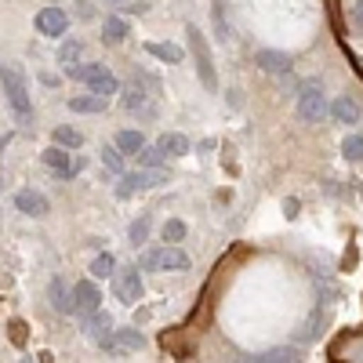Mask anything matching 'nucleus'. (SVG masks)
<instances>
[{
    "mask_svg": "<svg viewBox=\"0 0 363 363\" xmlns=\"http://www.w3.org/2000/svg\"><path fill=\"white\" fill-rule=\"evenodd\" d=\"M73 306H77L80 316H91V313L102 309V291L95 287V277H91V280H80V284L73 287Z\"/></svg>",
    "mask_w": 363,
    "mask_h": 363,
    "instance_id": "9",
    "label": "nucleus"
},
{
    "mask_svg": "<svg viewBox=\"0 0 363 363\" xmlns=\"http://www.w3.org/2000/svg\"><path fill=\"white\" fill-rule=\"evenodd\" d=\"M113 338H116L120 349H135V352L145 349V335H142V330H135V327H116Z\"/></svg>",
    "mask_w": 363,
    "mask_h": 363,
    "instance_id": "21",
    "label": "nucleus"
},
{
    "mask_svg": "<svg viewBox=\"0 0 363 363\" xmlns=\"http://www.w3.org/2000/svg\"><path fill=\"white\" fill-rule=\"evenodd\" d=\"M66 77H69V80H80V84H87L91 91H95V95H106V99L120 95V80H116V73H113L109 66H102V62L69 66V69H66Z\"/></svg>",
    "mask_w": 363,
    "mask_h": 363,
    "instance_id": "1",
    "label": "nucleus"
},
{
    "mask_svg": "<svg viewBox=\"0 0 363 363\" xmlns=\"http://www.w3.org/2000/svg\"><path fill=\"white\" fill-rule=\"evenodd\" d=\"M160 233H164V244H182V240H186V233H189V225L182 222V218H167Z\"/></svg>",
    "mask_w": 363,
    "mask_h": 363,
    "instance_id": "25",
    "label": "nucleus"
},
{
    "mask_svg": "<svg viewBox=\"0 0 363 363\" xmlns=\"http://www.w3.org/2000/svg\"><path fill=\"white\" fill-rule=\"evenodd\" d=\"M352 22H356V29H363V0L352 4Z\"/></svg>",
    "mask_w": 363,
    "mask_h": 363,
    "instance_id": "33",
    "label": "nucleus"
},
{
    "mask_svg": "<svg viewBox=\"0 0 363 363\" xmlns=\"http://www.w3.org/2000/svg\"><path fill=\"white\" fill-rule=\"evenodd\" d=\"M40 160H44V167H51L58 178H73L77 171H73V160H69V153H66V145H48L44 153H40Z\"/></svg>",
    "mask_w": 363,
    "mask_h": 363,
    "instance_id": "12",
    "label": "nucleus"
},
{
    "mask_svg": "<svg viewBox=\"0 0 363 363\" xmlns=\"http://www.w3.org/2000/svg\"><path fill=\"white\" fill-rule=\"evenodd\" d=\"M222 0H215V8H211V18H215V29H218V37L225 40V33H229V26H225V15H222Z\"/></svg>",
    "mask_w": 363,
    "mask_h": 363,
    "instance_id": "32",
    "label": "nucleus"
},
{
    "mask_svg": "<svg viewBox=\"0 0 363 363\" xmlns=\"http://www.w3.org/2000/svg\"><path fill=\"white\" fill-rule=\"evenodd\" d=\"M342 157H345L349 164H359V160H363V135H349V138L342 142Z\"/></svg>",
    "mask_w": 363,
    "mask_h": 363,
    "instance_id": "28",
    "label": "nucleus"
},
{
    "mask_svg": "<svg viewBox=\"0 0 363 363\" xmlns=\"http://www.w3.org/2000/svg\"><path fill=\"white\" fill-rule=\"evenodd\" d=\"M113 272H116V258L113 255H99L95 262H91V277L95 280H109Z\"/></svg>",
    "mask_w": 363,
    "mask_h": 363,
    "instance_id": "26",
    "label": "nucleus"
},
{
    "mask_svg": "<svg viewBox=\"0 0 363 363\" xmlns=\"http://www.w3.org/2000/svg\"><path fill=\"white\" fill-rule=\"evenodd\" d=\"M258 363H298L301 359V352L298 349H269V352H262V356H255Z\"/></svg>",
    "mask_w": 363,
    "mask_h": 363,
    "instance_id": "24",
    "label": "nucleus"
},
{
    "mask_svg": "<svg viewBox=\"0 0 363 363\" xmlns=\"http://www.w3.org/2000/svg\"><path fill=\"white\" fill-rule=\"evenodd\" d=\"M120 106H124L128 113H138V109H145V87L142 84H128V87H120Z\"/></svg>",
    "mask_w": 363,
    "mask_h": 363,
    "instance_id": "20",
    "label": "nucleus"
},
{
    "mask_svg": "<svg viewBox=\"0 0 363 363\" xmlns=\"http://www.w3.org/2000/svg\"><path fill=\"white\" fill-rule=\"evenodd\" d=\"M128 33H131V29H128V18L120 15V11H113V15L102 18V40H106V44H124Z\"/></svg>",
    "mask_w": 363,
    "mask_h": 363,
    "instance_id": "14",
    "label": "nucleus"
},
{
    "mask_svg": "<svg viewBox=\"0 0 363 363\" xmlns=\"http://www.w3.org/2000/svg\"><path fill=\"white\" fill-rule=\"evenodd\" d=\"M323 116H330V102L320 87H306L298 95V120L301 124H320Z\"/></svg>",
    "mask_w": 363,
    "mask_h": 363,
    "instance_id": "6",
    "label": "nucleus"
},
{
    "mask_svg": "<svg viewBox=\"0 0 363 363\" xmlns=\"http://www.w3.org/2000/svg\"><path fill=\"white\" fill-rule=\"evenodd\" d=\"M106 106H109V99H106V95H95V91L69 99V109H73V113H106Z\"/></svg>",
    "mask_w": 363,
    "mask_h": 363,
    "instance_id": "18",
    "label": "nucleus"
},
{
    "mask_svg": "<svg viewBox=\"0 0 363 363\" xmlns=\"http://www.w3.org/2000/svg\"><path fill=\"white\" fill-rule=\"evenodd\" d=\"M102 4L120 11V15H142L145 11V0H102Z\"/></svg>",
    "mask_w": 363,
    "mask_h": 363,
    "instance_id": "30",
    "label": "nucleus"
},
{
    "mask_svg": "<svg viewBox=\"0 0 363 363\" xmlns=\"http://www.w3.org/2000/svg\"><path fill=\"white\" fill-rule=\"evenodd\" d=\"M255 66L269 77H287L294 69V58L287 51H277V48H262V51H255Z\"/></svg>",
    "mask_w": 363,
    "mask_h": 363,
    "instance_id": "8",
    "label": "nucleus"
},
{
    "mask_svg": "<svg viewBox=\"0 0 363 363\" xmlns=\"http://www.w3.org/2000/svg\"><path fill=\"white\" fill-rule=\"evenodd\" d=\"M48 298H51V306H55L58 313H77V306H73V291L66 287V280H62V277H55V280H51Z\"/></svg>",
    "mask_w": 363,
    "mask_h": 363,
    "instance_id": "15",
    "label": "nucleus"
},
{
    "mask_svg": "<svg viewBox=\"0 0 363 363\" xmlns=\"http://www.w3.org/2000/svg\"><path fill=\"white\" fill-rule=\"evenodd\" d=\"M164 160H167V153L160 145H145L138 153V167H164Z\"/></svg>",
    "mask_w": 363,
    "mask_h": 363,
    "instance_id": "27",
    "label": "nucleus"
},
{
    "mask_svg": "<svg viewBox=\"0 0 363 363\" xmlns=\"http://www.w3.org/2000/svg\"><path fill=\"white\" fill-rule=\"evenodd\" d=\"M116 145H120V153H124V157H138L149 142H145V135L138 128H124V131H116Z\"/></svg>",
    "mask_w": 363,
    "mask_h": 363,
    "instance_id": "16",
    "label": "nucleus"
},
{
    "mask_svg": "<svg viewBox=\"0 0 363 363\" xmlns=\"http://www.w3.org/2000/svg\"><path fill=\"white\" fill-rule=\"evenodd\" d=\"M193 265V258L182 251L178 244H164V247H153V251H145L138 269L145 272H186Z\"/></svg>",
    "mask_w": 363,
    "mask_h": 363,
    "instance_id": "2",
    "label": "nucleus"
},
{
    "mask_svg": "<svg viewBox=\"0 0 363 363\" xmlns=\"http://www.w3.org/2000/svg\"><path fill=\"white\" fill-rule=\"evenodd\" d=\"M0 84H4V95H8V102L18 116L33 113V102H29V91H26V77H22L18 66H11V62L0 66Z\"/></svg>",
    "mask_w": 363,
    "mask_h": 363,
    "instance_id": "5",
    "label": "nucleus"
},
{
    "mask_svg": "<svg viewBox=\"0 0 363 363\" xmlns=\"http://www.w3.org/2000/svg\"><path fill=\"white\" fill-rule=\"evenodd\" d=\"M186 37H189V51H193V62H196V77L207 91H218V73H215V58H211L207 37L200 33L196 26H186Z\"/></svg>",
    "mask_w": 363,
    "mask_h": 363,
    "instance_id": "3",
    "label": "nucleus"
},
{
    "mask_svg": "<svg viewBox=\"0 0 363 363\" xmlns=\"http://www.w3.org/2000/svg\"><path fill=\"white\" fill-rule=\"evenodd\" d=\"M80 55H84V44H80V37H69L62 48H58V66H77L80 62Z\"/></svg>",
    "mask_w": 363,
    "mask_h": 363,
    "instance_id": "22",
    "label": "nucleus"
},
{
    "mask_svg": "<svg viewBox=\"0 0 363 363\" xmlns=\"http://www.w3.org/2000/svg\"><path fill=\"white\" fill-rule=\"evenodd\" d=\"M157 145L164 149L167 157H189V149H193V145H189V138L182 135V131H164Z\"/></svg>",
    "mask_w": 363,
    "mask_h": 363,
    "instance_id": "17",
    "label": "nucleus"
},
{
    "mask_svg": "<svg viewBox=\"0 0 363 363\" xmlns=\"http://www.w3.org/2000/svg\"><path fill=\"white\" fill-rule=\"evenodd\" d=\"M15 211H22V215H29V218H44L48 211H51V203L37 189H18L15 193Z\"/></svg>",
    "mask_w": 363,
    "mask_h": 363,
    "instance_id": "10",
    "label": "nucleus"
},
{
    "mask_svg": "<svg viewBox=\"0 0 363 363\" xmlns=\"http://www.w3.org/2000/svg\"><path fill=\"white\" fill-rule=\"evenodd\" d=\"M116 298L128 301V306H135V301L142 298V272H138V265L135 269H124L116 277Z\"/></svg>",
    "mask_w": 363,
    "mask_h": 363,
    "instance_id": "11",
    "label": "nucleus"
},
{
    "mask_svg": "<svg viewBox=\"0 0 363 363\" xmlns=\"http://www.w3.org/2000/svg\"><path fill=\"white\" fill-rule=\"evenodd\" d=\"M330 116L338 120V124H359V116H363V109H359V102L352 99V95H338L335 102H330Z\"/></svg>",
    "mask_w": 363,
    "mask_h": 363,
    "instance_id": "13",
    "label": "nucleus"
},
{
    "mask_svg": "<svg viewBox=\"0 0 363 363\" xmlns=\"http://www.w3.org/2000/svg\"><path fill=\"white\" fill-rule=\"evenodd\" d=\"M102 167L106 171H113V174H124V153H120V145L113 142V145H102Z\"/></svg>",
    "mask_w": 363,
    "mask_h": 363,
    "instance_id": "23",
    "label": "nucleus"
},
{
    "mask_svg": "<svg viewBox=\"0 0 363 363\" xmlns=\"http://www.w3.org/2000/svg\"><path fill=\"white\" fill-rule=\"evenodd\" d=\"M33 26H37L40 37L58 40V37H66V29H69V15H66L62 8H40L37 18H33Z\"/></svg>",
    "mask_w": 363,
    "mask_h": 363,
    "instance_id": "7",
    "label": "nucleus"
},
{
    "mask_svg": "<svg viewBox=\"0 0 363 363\" xmlns=\"http://www.w3.org/2000/svg\"><path fill=\"white\" fill-rule=\"evenodd\" d=\"M145 51L160 58L164 66H182V58H186V51H182L178 44H145Z\"/></svg>",
    "mask_w": 363,
    "mask_h": 363,
    "instance_id": "19",
    "label": "nucleus"
},
{
    "mask_svg": "<svg viewBox=\"0 0 363 363\" xmlns=\"http://www.w3.org/2000/svg\"><path fill=\"white\" fill-rule=\"evenodd\" d=\"M145 236H149V218L142 215V218H135V222H131V229H128V240H131V244L138 247V244H145Z\"/></svg>",
    "mask_w": 363,
    "mask_h": 363,
    "instance_id": "31",
    "label": "nucleus"
},
{
    "mask_svg": "<svg viewBox=\"0 0 363 363\" xmlns=\"http://www.w3.org/2000/svg\"><path fill=\"white\" fill-rule=\"evenodd\" d=\"M77 8H80V18H95V8H91V4H87V0H80V4H77Z\"/></svg>",
    "mask_w": 363,
    "mask_h": 363,
    "instance_id": "34",
    "label": "nucleus"
},
{
    "mask_svg": "<svg viewBox=\"0 0 363 363\" xmlns=\"http://www.w3.org/2000/svg\"><path fill=\"white\" fill-rule=\"evenodd\" d=\"M55 142L66 145V149H80V145H84V135H80L77 128H66V124H62V128H55Z\"/></svg>",
    "mask_w": 363,
    "mask_h": 363,
    "instance_id": "29",
    "label": "nucleus"
},
{
    "mask_svg": "<svg viewBox=\"0 0 363 363\" xmlns=\"http://www.w3.org/2000/svg\"><path fill=\"white\" fill-rule=\"evenodd\" d=\"M167 182V171L164 167H138L131 174H120V186H116V196L128 200L135 193H145V189H160Z\"/></svg>",
    "mask_w": 363,
    "mask_h": 363,
    "instance_id": "4",
    "label": "nucleus"
},
{
    "mask_svg": "<svg viewBox=\"0 0 363 363\" xmlns=\"http://www.w3.org/2000/svg\"><path fill=\"white\" fill-rule=\"evenodd\" d=\"M40 84H44V87H58V77H55V73H40Z\"/></svg>",
    "mask_w": 363,
    "mask_h": 363,
    "instance_id": "35",
    "label": "nucleus"
}]
</instances>
